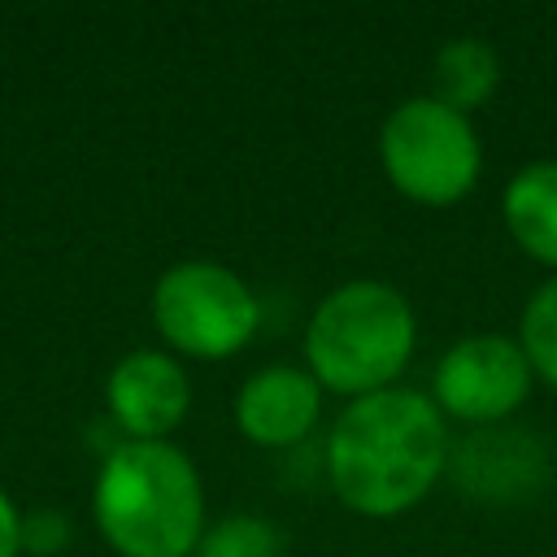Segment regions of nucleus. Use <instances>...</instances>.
Wrapping results in <instances>:
<instances>
[{"mask_svg": "<svg viewBox=\"0 0 557 557\" xmlns=\"http://www.w3.org/2000/svg\"><path fill=\"white\" fill-rule=\"evenodd\" d=\"M500 218L513 244L557 270V157L527 161L500 191Z\"/></svg>", "mask_w": 557, "mask_h": 557, "instance_id": "obj_10", "label": "nucleus"}, {"mask_svg": "<svg viewBox=\"0 0 557 557\" xmlns=\"http://www.w3.org/2000/svg\"><path fill=\"white\" fill-rule=\"evenodd\" d=\"M109 418L126 440H165L191 405V383L187 370L161 352V348H135L126 352L104 383Z\"/></svg>", "mask_w": 557, "mask_h": 557, "instance_id": "obj_8", "label": "nucleus"}, {"mask_svg": "<svg viewBox=\"0 0 557 557\" xmlns=\"http://www.w3.org/2000/svg\"><path fill=\"white\" fill-rule=\"evenodd\" d=\"M535 370L518 344V335L474 331L448 344L431 370V400L444 418L461 426H496L509 422L531 396Z\"/></svg>", "mask_w": 557, "mask_h": 557, "instance_id": "obj_6", "label": "nucleus"}, {"mask_svg": "<svg viewBox=\"0 0 557 557\" xmlns=\"http://www.w3.org/2000/svg\"><path fill=\"white\" fill-rule=\"evenodd\" d=\"M152 322L174 352L222 361L257 335L261 305L231 265L178 261L152 287Z\"/></svg>", "mask_w": 557, "mask_h": 557, "instance_id": "obj_5", "label": "nucleus"}, {"mask_svg": "<svg viewBox=\"0 0 557 557\" xmlns=\"http://www.w3.org/2000/svg\"><path fill=\"white\" fill-rule=\"evenodd\" d=\"M17 553H22V513L0 487V557H17Z\"/></svg>", "mask_w": 557, "mask_h": 557, "instance_id": "obj_15", "label": "nucleus"}, {"mask_svg": "<svg viewBox=\"0 0 557 557\" xmlns=\"http://www.w3.org/2000/svg\"><path fill=\"white\" fill-rule=\"evenodd\" d=\"M448 470L457 487L474 500L513 505L544 487L548 479V444L527 426H474L453 444Z\"/></svg>", "mask_w": 557, "mask_h": 557, "instance_id": "obj_7", "label": "nucleus"}, {"mask_svg": "<svg viewBox=\"0 0 557 557\" xmlns=\"http://www.w3.org/2000/svg\"><path fill=\"white\" fill-rule=\"evenodd\" d=\"M518 344H522L535 379L557 387V274L531 292L522 322H518Z\"/></svg>", "mask_w": 557, "mask_h": 557, "instance_id": "obj_12", "label": "nucleus"}, {"mask_svg": "<svg viewBox=\"0 0 557 557\" xmlns=\"http://www.w3.org/2000/svg\"><path fill=\"white\" fill-rule=\"evenodd\" d=\"M418 344L409 296L383 278H348L331 287L305 322V370L322 392L348 400L396 387Z\"/></svg>", "mask_w": 557, "mask_h": 557, "instance_id": "obj_3", "label": "nucleus"}, {"mask_svg": "<svg viewBox=\"0 0 557 557\" xmlns=\"http://www.w3.org/2000/svg\"><path fill=\"white\" fill-rule=\"evenodd\" d=\"M387 183L418 205H457L483 170V144L470 113L440 96H405L379 126Z\"/></svg>", "mask_w": 557, "mask_h": 557, "instance_id": "obj_4", "label": "nucleus"}, {"mask_svg": "<svg viewBox=\"0 0 557 557\" xmlns=\"http://www.w3.org/2000/svg\"><path fill=\"white\" fill-rule=\"evenodd\" d=\"M283 535L261 513H231L213 527H205L191 557H278Z\"/></svg>", "mask_w": 557, "mask_h": 557, "instance_id": "obj_13", "label": "nucleus"}, {"mask_svg": "<svg viewBox=\"0 0 557 557\" xmlns=\"http://www.w3.org/2000/svg\"><path fill=\"white\" fill-rule=\"evenodd\" d=\"M65 540H70V522H65V513H48V509H39V513L22 518V548H35L39 557H48V553H57Z\"/></svg>", "mask_w": 557, "mask_h": 557, "instance_id": "obj_14", "label": "nucleus"}, {"mask_svg": "<svg viewBox=\"0 0 557 557\" xmlns=\"http://www.w3.org/2000/svg\"><path fill=\"white\" fill-rule=\"evenodd\" d=\"M91 513L122 557H191L205 535L200 470L170 440H122L100 461Z\"/></svg>", "mask_w": 557, "mask_h": 557, "instance_id": "obj_2", "label": "nucleus"}, {"mask_svg": "<svg viewBox=\"0 0 557 557\" xmlns=\"http://www.w3.org/2000/svg\"><path fill=\"white\" fill-rule=\"evenodd\" d=\"M453 457L448 418L418 387L348 400L326 431V483L361 518H396L426 500Z\"/></svg>", "mask_w": 557, "mask_h": 557, "instance_id": "obj_1", "label": "nucleus"}, {"mask_svg": "<svg viewBox=\"0 0 557 557\" xmlns=\"http://www.w3.org/2000/svg\"><path fill=\"white\" fill-rule=\"evenodd\" d=\"M322 413V387L305 366H261L235 392V426L261 448L300 444Z\"/></svg>", "mask_w": 557, "mask_h": 557, "instance_id": "obj_9", "label": "nucleus"}, {"mask_svg": "<svg viewBox=\"0 0 557 557\" xmlns=\"http://www.w3.org/2000/svg\"><path fill=\"white\" fill-rule=\"evenodd\" d=\"M496 83H500V57L487 39L457 35L435 52V91L431 96H440L444 104L470 113L492 100Z\"/></svg>", "mask_w": 557, "mask_h": 557, "instance_id": "obj_11", "label": "nucleus"}]
</instances>
